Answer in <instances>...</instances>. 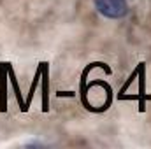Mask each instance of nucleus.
Listing matches in <instances>:
<instances>
[{
	"label": "nucleus",
	"mask_w": 151,
	"mask_h": 149,
	"mask_svg": "<svg viewBox=\"0 0 151 149\" xmlns=\"http://www.w3.org/2000/svg\"><path fill=\"white\" fill-rule=\"evenodd\" d=\"M95 11L107 19H123L128 14L127 0H93Z\"/></svg>",
	"instance_id": "obj_1"
}]
</instances>
